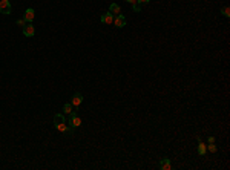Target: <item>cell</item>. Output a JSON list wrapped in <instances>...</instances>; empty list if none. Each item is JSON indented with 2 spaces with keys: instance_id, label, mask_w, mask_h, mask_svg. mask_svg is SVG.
Instances as JSON below:
<instances>
[{
  "instance_id": "cell-1",
  "label": "cell",
  "mask_w": 230,
  "mask_h": 170,
  "mask_svg": "<svg viewBox=\"0 0 230 170\" xmlns=\"http://www.w3.org/2000/svg\"><path fill=\"white\" fill-rule=\"evenodd\" d=\"M80 124H81V119H80L78 112L75 109V110H72L71 113H69V126L75 129V127H80Z\"/></svg>"
},
{
  "instance_id": "cell-2",
  "label": "cell",
  "mask_w": 230,
  "mask_h": 170,
  "mask_svg": "<svg viewBox=\"0 0 230 170\" xmlns=\"http://www.w3.org/2000/svg\"><path fill=\"white\" fill-rule=\"evenodd\" d=\"M12 8H11V3H9V0H0V14H11Z\"/></svg>"
},
{
  "instance_id": "cell-3",
  "label": "cell",
  "mask_w": 230,
  "mask_h": 170,
  "mask_svg": "<svg viewBox=\"0 0 230 170\" xmlns=\"http://www.w3.org/2000/svg\"><path fill=\"white\" fill-rule=\"evenodd\" d=\"M81 103H83V95H81L80 92H75V93L72 95V98H71V104L74 106V109H77Z\"/></svg>"
},
{
  "instance_id": "cell-4",
  "label": "cell",
  "mask_w": 230,
  "mask_h": 170,
  "mask_svg": "<svg viewBox=\"0 0 230 170\" xmlns=\"http://www.w3.org/2000/svg\"><path fill=\"white\" fill-rule=\"evenodd\" d=\"M34 18H35V11H34L32 8H28V9L25 11V14H23V20H25L26 23H32Z\"/></svg>"
},
{
  "instance_id": "cell-5",
  "label": "cell",
  "mask_w": 230,
  "mask_h": 170,
  "mask_svg": "<svg viewBox=\"0 0 230 170\" xmlns=\"http://www.w3.org/2000/svg\"><path fill=\"white\" fill-rule=\"evenodd\" d=\"M113 25L117 26V28H123V26H126V18H124V15H121V14L115 15V18H113Z\"/></svg>"
},
{
  "instance_id": "cell-6",
  "label": "cell",
  "mask_w": 230,
  "mask_h": 170,
  "mask_svg": "<svg viewBox=\"0 0 230 170\" xmlns=\"http://www.w3.org/2000/svg\"><path fill=\"white\" fill-rule=\"evenodd\" d=\"M159 168H161V170H170V168H172L170 159H169L167 156H164V158L159 159Z\"/></svg>"
},
{
  "instance_id": "cell-7",
  "label": "cell",
  "mask_w": 230,
  "mask_h": 170,
  "mask_svg": "<svg viewBox=\"0 0 230 170\" xmlns=\"http://www.w3.org/2000/svg\"><path fill=\"white\" fill-rule=\"evenodd\" d=\"M34 34H35L34 25H25L23 26V35L25 37H34Z\"/></svg>"
},
{
  "instance_id": "cell-8",
  "label": "cell",
  "mask_w": 230,
  "mask_h": 170,
  "mask_svg": "<svg viewBox=\"0 0 230 170\" xmlns=\"http://www.w3.org/2000/svg\"><path fill=\"white\" fill-rule=\"evenodd\" d=\"M101 21L110 25V23H113V15L110 12H104V14H101Z\"/></svg>"
},
{
  "instance_id": "cell-9",
  "label": "cell",
  "mask_w": 230,
  "mask_h": 170,
  "mask_svg": "<svg viewBox=\"0 0 230 170\" xmlns=\"http://www.w3.org/2000/svg\"><path fill=\"white\" fill-rule=\"evenodd\" d=\"M198 153H199L201 156L207 153V145L201 141V138H198Z\"/></svg>"
},
{
  "instance_id": "cell-10",
  "label": "cell",
  "mask_w": 230,
  "mask_h": 170,
  "mask_svg": "<svg viewBox=\"0 0 230 170\" xmlns=\"http://www.w3.org/2000/svg\"><path fill=\"white\" fill-rule=\"evenodd\" d=\"M109 12H110L112 15H118V14L121 12V9H120V6H118L117 3H110V6H109Z\"/></svg>"
},
{
  "instance_id": "cell-11",
  "label": "cell",
  "mask_w": 230,
  "mask_h": 170,
  "mask_svg": "<svg viewBox=\"0 0 230 170\" xmlns=\"http://www.w3.org/2000/svg\"><path fill=\"white\" fill-rule=\"evenodd\" d=\"M61 123H66V119H64V116H63L61 113H57V115L54 116V126H58V124H61Z\"/></svg>"
},
{
  "instance_id": "cell-12",
  "label": "cell",
  "mask_w": 230,
  "mask_h": 170,
  "mask_svg": "<svg viewBox=\"0 0 230 170\" xmlns=\"http://www.w3.org/2000/svg\"><path fill=\"white\" fill-rule=\"evenodd\" d=\"M72 110H74V106L71 103H67V104L63 106V113H71Z\"/></svg>"
},
{
  "instance_id": "cell-13",
  "label": "cell",
  "mask_w": 230,
  "mask_h": 170,
  "mask_svg": "<svg viewBox=\"0 0 230 170\" xmlns=\"http://www.w3.org/2000/svg\"><path fill=\"white\" fill-rule=\"evenodd\" d=\"M207 150H209V152H212V153H215V152L218 150V147L215 145V142H209V145H207Z\"/></svg>"
},
{
  "instance_id": "cell-14",
  "label": "cell",
  "mask_w": 230,
  "mask_h": 170,
  "mask_svg": "<svg viewBox=\"0 0 230 170\" xmlns=\"http://www.w3.org/2000/svg\"><path fill=\"white\" fill-rule=\"evenodd\" d=\"M132 9H133V12H141V5L140 3H133Z\"/></svg>"
},
{
  "instance_id": "cell-15",
  "label": "cell",
  "mask_w": 230,
  "mask_h": 170,
  "mask_svg": "<svg viewBox=\"0 0 230 170\" xmlns=\"http://www.w3.org/2000/svg\"><path fill=\"white\" fill-rule=\"evenodd\" d=\"M221 12H222L224 17H230V9H228V6H224V8L221 9Z\"/></svg>"
},
{
  "instance_id": "cell-16",
  "label": "cell",
  "mask_w": 230,
  "mask_h": 170,
  "mask_svg": "<svg viewBox=\"0 0 230 170\" xmlns=\"http://www.w3.org/2000/svg\"><path fill=\"white\" fill-rule=\"evenodd\" d=\"M25 23H26V21H25V20H23V18H20V20H17V25H18L20 28H23V26H25Z\"/></svg>"
},
{
  "instance_id": "cell-17",
  "label": "cell",
  "mask_w": 230,
  "mask_h": 170,
  "mask_svg": "<svg viewBox=\"0 0 230 170\" xmlns=\"http://www.w3.org/2000/svg\"><path fill=\"white\" fill-rule=\"evenodd\" d=\"M149 2H150V0H136V3H140V5H146Z\"/></svg>"
},
{
  "instance_id": "cell-18",
  "label": "cell",
  "mask_w": 230,
  "mask_h": 170,
  "mask_svg": "<svg viewBox=\"0 0 230 170\" xmlns=\"http://www.w3.org/2000/svg\"><path fill=\"white\" fill-rule=\"evenodd\" d=\"M127 3H130V5H133V3H136V0H126Z\"/></svg>"
},
{
  "instance_id": "cell-19",
  "label": "cell",
  "mask_w": 230,
  "mask_h": 170,
  "mask_svg": "<svg viewBox=\"0 0 230 170\" xmlns=\"http://www.w3.org/2000/svg\"><path fill=\"white\" fill-rule=\"evenodd\" d=\"M209 142H215V136H209Z\"/></svg>"
}]
</instances>
